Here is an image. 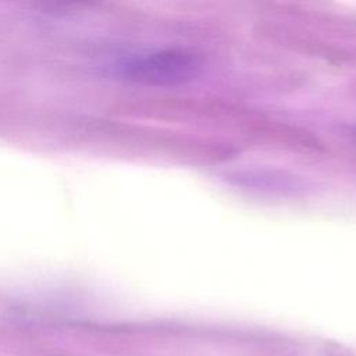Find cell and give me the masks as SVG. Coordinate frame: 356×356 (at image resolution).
<instances>
[{"label":"cell","mask_w":356,"mask_h":356,"mask_svg":"<svg viewBox=\"0 0 356 356\" xmlns=\"http://www.w3.org/2000/svg\"><path fill=\"white\" fill-rule=\"evenodd\" d=\"M120 76L150 86H178L195 79L202 63L184 49H167L128 56L115 64Z\"/></svg>","instance_id":"6da1fadb"},{"label":"cell","mask_w":356,"mask_h":356,"mask_svg":"<svg viewBox=\"0 0 356 356\" xmlns=\"http://www.w3.org/2000/svg\"><path fill=\"white\" fill-rule=\"evenodd\" d=\"M232 179L239 186L249 188L253 191H268V192H295L300 189V184L293 177H285L284 174L270 171H243L236 172Z\"/></svg>","instance_id":"7a4b0ae2"}]
</instances>
